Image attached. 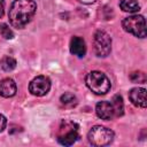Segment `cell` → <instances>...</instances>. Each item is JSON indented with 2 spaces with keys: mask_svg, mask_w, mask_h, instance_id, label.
Wrapping results in <instances>:
<instances>
[{
  "mask_svg": "<svg viewBox=\"0 0 147 147\" xmlns=\"http://www.w3.org/2000/svg\"><path fill=\"white\" fill-rule=\"evenodd\" d=\"M0 33L5 39H13L14 38V32L11 31V29L6 23L0 24Z\"/></svg>",
  "mask_w": 147,
  "mask_h": 147,
  "instance_id": "obj_16",
  "label": "cell"
},
{
  "mask_svg": "<svg viewBox=\"0 0 147 147\" xmlns=\"http://www.w3.org/2000/svg\"><path fill=\"white\" fill-rule=\"evenodd\" d=\"M119 7L123 11H126V13H136L140 9V6L136 0H121Z\"/></svg>",
  "mask_w": 147,
  "mask_h": 147,
  "instance_id": "obj_12",
  "label": "cell"
},
{
  "mask_svg": "<svg viewBox=\"0 0 147 147\" xmlns=\"http://www.w3.org/2000/svg\"><path fill=\"white\" fill-rule=\"evenodd\" d=\"M5 14V2L3 0H0V18L3 16Z\"/></svg>",
  "mask_w": 147,
  "mask_h": 147,
  "instance_id": "obj_19",
  "label": "cell"
},
{
  "mask_svg": "<svg viewBox=\"0 0 147 147\" xmlns=\"http://www.w3.org/2000/svg\"><path fill=\"white\" fill-rule=\"evenodd\" d=\"M51 90V79L46 76H37L29 84V91L36 96H42Z\"/></svg>",
  "mask_w": 147,
  "mask_h": 147,
  "instance_id": "obj_7",
  "label": "cell"
},
{
  "mask_svg": "<svg viewBox=\"0 0 147 147\" xmlns=\"http://www.w3.org/2000/svg\"><path fill=\"white\" fill-rule=\"evenodd\" d=\"M16 84L11 78H5L0 82V95L3 98H11L16 94Z\"/></svg>",
  "mask_w": 147,
  "mask_h": 147,
  "instance_id": "obj_11",
  "label": "cell"
},
{
  "mask_svg": "<svg viewBox=\"0 0 147 147\" xmlns=\"http://www.w3.org/2000/svg\"><path fill=\"white\" fill-rule=\"evenodd\" d=\"M70 52L71 54L78 56V57H83L86 54V45L85 41L82 37L75 36L71 38L70 40Z\"/></svg>",
  "mask_w": 147,
  "mask_h": 147,
  "instance_id": "obj_10",
  "label": "cell"
},
{
  "mask_svg": "<svg viewBox=\"0 0 147 147\" xmlns=\"http://www.w3.org/2000/svg\"><path fill=\"white\" fill-rule=\"evenodd\" d=\"M111 105H113V108H114V111H115V116L116 117H119L123 115L124 113V103H123V99L119 94H116L113 96L111 99Z\"/></svg>",
  "mask_w": 147,
  "mask_h": 147,
  "instance_id": "obj_13",
  "label": "cell"
},
{
  "mask_svg": "<svg viewBox=\"0 0 147 147\" xmlns=\"http://www.w3.org/2000/svg\"><path fill=\"white\" fill-rule=\"evenodd\" d=\"M0 67L5 71H11L16 68V60L11 56L6 55L0 60Z\"/></svg>",
  "mask_w": 147,
  "mask_h": 147,
  "instance_id": "obj_14",
  "label": "cell"
},
{
  "mask_svg": "<svg viewBox=\"0 0 147 147\" xmlns=\"http://www.w3.org/2000/svg\"><path fill=\"white\" fill-rule=\"evenodd\" d=\"M60 100H61V102L64 106L72 107L75 105H77V98L72 93H64V94H62L61 98H60Z\"/></svg>",
  "mask_w": 147,
  "mask_h": 147,
  "instance_id": "obj_15",
  "label": "cell"
},
{
  "mask_svg": "<svg viewBox=\"0 0 147 147\" xmlns=\"http://www.w3.org/2000/svg\"><path fill=\"white\" fill-rule=\"evenodd\" d=\"M87 139H88L90 144H92L93 146H98V147L106 146L113 141L114 132L108 127H105L101 125H95L88 131Z\"/></svg>",
  "mask_w": 147,
  "mask_h": 147,
  "instance_id": "obj_4",
  "label": "cell"
},
{
  "mask_svg": "<svg viewBox=\"0 0 147 147\" xmlns=\"http://www.w3.org/2000/svg\"><path fill=\"white\" fill-rule=\"evenodd\" d=\"M95 113H96L99 118L105 119V121H110L114 117H116L113 105H111V102H108V101L98 102L95 106Z\"/></svg>",
  "mask_w": 147,
  "mask_h": 147,
  "instance_id": "obj_8",
  "label": "cell"
},
{
  "mask_svg": "<svg viewBox=\"0 0 147 147\" xmlns=\"http://www.w3.org/2000/svg\"><path fill=\"white\" fill-rule=\"evenodd\" d=\"M36 9L34 0H14L8 11L10 24L16 29H23L33 17Z\"/></svg>",
  "mask_w": 147,
  "mask_h": 147,
  "instance_id": "obj_1",
  "label": "cell"
},
{
  "mask_svg": "<svg viewBox=\"0 0 147 147\" xmlns=\"http://www.w3.org/2000/svg\"><path fill=\"white\" fill-rule=\"evenodd\" d=\"M86 86L96 95H103L109 92L111 85L109 78L101 71H91L85 77Z\"/></svg>",
  "mask_w": 147,
  "mask_h": 147,
  "instance_id": "obj_2",
  "label": "cell"
},
{
  "mask_svg": "<svg viewBox=\"0 0 147 147\" xmlns=\"http://www.w3.org/2000/svg\"><path fill=\"white\" fill-rule=\"evenodd\" d=\"M79 2H82V3H86V5H90V3H93V2H95L96 0H78Z\"/></svg>",
  "mask_w": 147,
  "mask_h": 147,
  "instance_id": "obj_20",
  "label": "cell"
},
{
  "mask_svg": "<svg viewBox=\"0 0 147 147\" xmlns=\"http://www.w3.org/2000/svg\"><path fill=\"white\" fill-rule=\"evenodd\" d=\"M130 79L133 83H145L146 82V75L141 71H136L130 75Z\"/></svg>",
  "mask_w": 147,
  "mask_h": 147,
  "instance_id": "obj_17",
  "label": "cell"
},
{
  "mask_svg": "<svg viewBox=\"0 0 147 147\" xmlns=\"http://www.w3.org/2000/svg\"><path fill=\"white\" fill-rule=\"evenodd\" d=\"M130 101L139 108H146V90L144 87H134L129 92Z\"/></svg>",
  "mask_w": 147,
  "mask_h": 147,
  "instance_id": "obj_9",
  "label": "cell"
},
{
  "mask_svg": "<svg viewBox=\"0 0 147 147\" xmlns=\"http://www.w3.org/2000/svg\"><path fill=\"white\" fill-rule=\"evenodd\" d=\"M93 47L94 53L99 57H106L111 51V38L110 36L102 30H98L93 37Z\"/></svg>",
  "mask_w": 147,
  "mask_h": 147,
  "instance_id": "obj_6",
  "label": "cell"
},
{
  "mask_svg": "<svg viewBox=\"0 0 147 147\" xmlns=\"http://www.w3.org/2000/svg\"><path fill=\"white\" fill-rule=\"evenodd\" d=\"M122 26L126 32L138 38L146 37V22L142 15H131L125 17L122 21Z\"/></svg>",
  "mask_w": 147,
  "mask_h": 147,
  "instance_id": "obj_3",
  "label": "cell"
},
{
  "mask_svg": "<svg viewBox=\"0 0 147 147\" xmlns=\"http://www.w3.org/2000/svg\"><path fill=\"white\" fill-rule=\"evenodd\" d=\"M78 125L74 122H62L57 133V141L63 146H71L78 140Z\"/></svg>",
  "mask_w": 147,
  "mask_h": 147,
  "instance_id": "obj_5",
  "label": "cell"
},
{
  "mask_svg": "<svg viewBox=\"0 0 147 147\" xmlns=\"http://www.w3.org/2000/svg\"><path fill=\"white\" fill-rule=\"evenodd\" d=\"M6 125H7V119H6V117L0 114V132H2V131L5 130Z\"/></svg>",
  "mask_w": 147,
  "mask_h": 147,
  "instance_id": "obj_18",
  "label": "cell"
}]
</instances>
